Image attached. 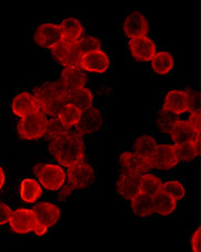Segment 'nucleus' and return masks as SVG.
I'll list each match as a JSON object with an SVG mask.
<instances>
[{"label":"nucleus","mask_w":201,"mask_h":252,"mask_svg":"<svg viewBox=\"0 0 201 252\" xmlns=\"http://www.w3.org/2000/svg\"><path fill=\"white\" fill-rule=\"evenodd\" d=\"M49 150L60 165L72 167L84 162L85 144L84 139L75 131H69L62 137L51 140Z\"/></svg>","instance_id":"nucleus-1"},{"label":"nucleus","mask_w":201,"mask_h":252,"mask_svg":"<svg viewBox=\"0 0 201 252\" xmlns=\"http://www.w3.org/2000/svg\"><path fill=\"white\" fill-rule=\"evenodd\" d=\"M33 96L41 113L45 116L56 117L60 108L66 104L67 91L59 81L49 82L36 87Z\"/></svg>","instance_id":"nucleus-2"},{"label":"nucleus","mask_w":201,"mask_h":252,"mask_svg":"<svg viewBox=\"0 0 201 252\" xmlns=\"http://www.w3.org/2000/svg\"><path fill=\"white\" fill-rule=\"evenodd\" d=\"M48 117L41 111L28 115L20 119L18 124V133L25 140H37L45 136L48 127Z\"/></svg>","instance_id":"nucleus-3"},{"label":"nucleus","mask_w":201,"mask_h":252,"mask_svg":"<svg viewBox=\"0 0 201 252\" xmlns=\"http://www.w3.org/2000/svg\"><path fill=\"white\" fill-rule=\"evenodd\" d=\"M40 185L49 190H59L64 186L66 173L57 164H37L33 169Z\"/></svg>","instance_id":"nucleus-4"},{"label":"nucleus","mask_w":201,"mask_h":252,"mask_svg":"<svg viewBox=\"0 0 201 252\" xmlns=\"http://www.w3.org/2000/svg\"><path fill=\"white\" fill-rule=\"evenodd\" d=\"M54 59L65 67H79L82 53L77 46V42L62 40L52 49Z\"/></svg>","instance_id":"nucleus-5"},{"label":"nucleus","mask_w":201,"mask_h":252,"mask_svg":"<svg viewBox=\"0 0 201 252\" xmlns=\"http://www.w3.org/2000/svg\"><path fill=\"white\" fill-rule=\"evenodd\" d=\"M68 186L72 189H82L89 186L95 180V171L88 163L82 162L67 171Z\"/></svg>","instance_id":"nucleus-6"},{"label":"nucleus","mask_w":201,"mask_h":252,"mask_svg":"<svg viewBox=\"0 0 201 252\" xmlns=\"http://www.w3.org/2000/svg\"><path fill=\"white\" fill-rule=\"evenodd\" d=\"M152 169L171 170L178 164V158L176 157L174 146L171 144H157L155 150L149 157Z\"/></svg>","instance_id":"nucleus-7"},{"label":"nucleus","mask_w":201,"mask_h":252,"mask_svg":"<svg viewBox=\"0 0 201 252\" xmlns=\"http://www.w3.org/2000/svg\"><path fill=\"white\" fill-rule=\"evenodd\" d=\"M120 164L123 173L142 176L152 169L149 158L134 152H124L120 156Z\"/></svg>","instance_id":"nucleus-8"},{"label":"nucleus","mask_w":201,"mask_h":252,"mask_svg":"<svg viewBox=\"0 0 201 252\" xmlns=\"http://www.w3.org/2000/svg\"><path fill=\"white\" fill-rule=\"evenodd\" d=\"M63 40L59 26L54 23H44L37 27L34 33V41L36 44L44 49H53Z\"/></svg>","instance_id":"nucleus-9"},{"label":"nucleus","mask_w":201,"mask_h":252,"mask_svg":"<svg viewBox=\"0 0 201 252\" xmlns=\"http://www.w3.org/2000/svg\"><path fill=\"white\" fill-rule=\"evenodd\" d=\"M110 60L106 52L102 50L92 51L82 55L79 67L83 71L91 73H105L109 68Z\"/></svg>","instance_id":"nucleus-10"},{"label":"nucleus","mask_w":201,"mask_h":252,"mask_svg":"<svg viewBox=\"0 0 201 252\" xmlns=\"http://www.w3.org/2000/svg\"><path fill=\"white\" fill-rule=\"evenodd\" d=\"M129 49L132 57L140 62H148L156 54L155 43L146 35L131 39L129 42Z\"/></svg>","instance_id":"nucleus-11"},{"label":"nucleus","mask_w":201,"mask_h":252,"mask_svg":"<svg viewBox=\"0 0 201 252\" xmlns=\"http://www.w3.org/2000/svg\"><path fill=\"white\" fill-rule=\"evenodd\" d=\"M102 126V116L99 109L95 107H90L86 110L82 111L81 119L75 126V130L78 134L83 137L84 134H89L98 131Z\"/></svg>","instance_id":"nucleus-12"},{"label":"nucleus","mask_w":201,"mask_h":252,"mask_svg":"<svg viewBox=\"0 0 201 252\" xmlns=\"http://www.w3.org/2000/svg\"><path fill=\"white\" fill-rule=\"evenodd\" d=\"M125 35L130 39L144 36L148 33L149 26L145 16L140 11H133L125 18L123 23Z\"/></svg>","instance_id":"nucleus-13"},{"label":"nucleus","mask_w":201,"mask_h":252,"mask_svg":"<svg viewBox=\"0 0 201 252\" xmlns=\"http://www.w3.org/2000/svg\"><path fill=\"white\" fill-rule=\"evenodd\" d=\"M32 212L34 214L35 222L41 226H44L48 229L53 227L60 217L59 208L52 203L43 202L36 204Z\"/></svg>","instance_id":"nucleus-14"},{"label":"nucleus","mask_w":201,"mask_h":252,"mask_svg":"<svg viewBox=\"0 0 201 252\" xmlns=\"http://www.w3.org/2000/svg\"><path fill=\"white\" fill-rule=\"evenodd\" d=\"M10 227L11 230L19 235H25L33 230L35 225V218L32 209L19 208L17 211L12 212V216L10 218Z\"/></svg>","instance_id":"nucleus-15"},{"label":"nucleus","mask_w":201,"mask_h":252,"mask_svg":"<svg viewBox=\"0 0 201 252\" xmlns=\"http://www.w3.org/2000/svg\"><path fill=\"white\" fill-rule=\"evenodd\" d=\"M86 81V74L81 67H65L59 76V82L67 93L84 88Z\"/></svg>","instance_id":"nucleus-16"},{"label":"nucleus","mask_w":201,"mask_h":252,"mask_svg":"<svg viewBox=\"0 0 201 252\" xmlns=\"http://www.w3.org/2000/svg\"><path fill=\"white\" fill-rule=\"evenodd\" d=\"M141 176L122 173L116 183V190L123 198L132 200L134 197L141 193Z\"/></svg>","instance_id":"nucleus-17"},{"label":"nucleus","mask_w":201,"mask_h":252,"mask_svg":"<svg viewBox=\"0 0 201 252\" xmlns=\"http://www.w3.org/2000/svg\"><path fill=\"white\" fill-rule=\"evenodd\" d=\"M11 109L13 111V114L20 117V118H23V117H26L28 115L34 114L36 111H40L34 96L27 92L18 94L13 98Z\"/></svg>","instance_id":"nucleus-18"},{"label":"nucleus","mask_w":201,"mask_h":252,"mask_svg":"<svg viewBox=\"0 0 201 252\" xmlns=\"http://www.w3.org/2000/svg\"><path fill=\"white\" fill-rule=\"evenodd\" d=\"M163 108L175 115H183L188 111V97L185 91H171L167 93Z\"/></svg>","instance_id":"nucleus-19"},{"label":"nucleus","mask_w":201,"mask_h":252,"mask_svg":"<svg viewBox=\"0 0 201 252\" xmlns=\"http://www.w3.org/2000/svg\"><path fill=\"white\" fill-rule=\"evenodd\" d=\"M59 26L60 33L64 41L77 42L82 38L84 33V28L81 21L76 18H67L62 21Z\"/></svg>","instance_id":"nucleus-20"},{"label":"nucleus","mask_w":201,"mask_h":252,"mask_svg":"<svg viewBox=\"0 0 201 252\" xmlns=\"http://www.w3.org/2000/svg\"><path fill=\"white\" fill-rule=\"evenodd\" d=\"M93 95L89 88H79V90L68 92L66 104H71L82 111L92 107Z\"/></svg>","instance_id":"nucleus-21"},{"label":"nucleus","mask_w":201,"mask_h":252,"mask_svg":"<svg viewBox=\"0 0 201 252\" xmlns=\"http://www.w3.org/2000/svg\"><path fill=\"white\" fill-rule=\"evenodd\" d=\"M197 134L199 133L195 131V129L191 127L187 120H179L171 131V137L175 144L193 142Z\"/></svg>","instance_id":"nucleus-22"},{"label":"nucleus","mask_w":201,"mask_h":252,"mask_svg":"<svg viewBox=\"0 0 201 252\" xmlns=\"http://www.w3.org/2000/svg\"><path fill=\"white\" fill-rule=\"evenodd\" d=\"M176 200L164 192H160L153 197L154 213H157L162 216H168L176 209Z\"/></svg>","instance_id":"nucleus-23"},{"label":"nucleus","mask_w":201,"mask_h":252,"mask_svg":"<svg viewBox=\"0 0 201 252\" xmlns=\"http://www.w3.org/2000/svg\"><path fill=\"white\" fill-rule=\"evenodd\" d=\"M20 195L26 203H34L41 197L42 188L40 183L33 179H26L21 182Z\"/></svg>","instance_id":"nucleus-24"},{"label":"nucleus","mask_w":201,"mask_h":252,"mask_svg":"<svg viewBox=\"0 0 201 252\" xmlns=\"http://www.w3.org/2000/svg\"><path fill=\"white\" fill-rule=\"evenodd\" d=\"M174 58L171 53L166 52V51H162V52H156L153 59L151 60V65L154 72L160 74V75H165V74L170 73L172 67H174Z\"/></svg>","instance_id":"nucleus-25"},{"label":"nucleus","mask_w":201,"mask_h":252,"mask_svg":"<svg viewBox=\"0 0 201 252\" xmlns=\"http://www.w3.org/2000/svg\"><path fill=\"white\" fill-rule=\"evenodd\" d=\"M82 110L78 109L77 107H75L71 104H65L57 114V119L60 121L65 128L71 129L72 127H75L77 123L81 119Z\"/></svg>","instance_id":"nucleus-26"},{"label":"nucleus","mask_w":201,"mask_h":252,"mask_svg":"<svg viewBox=\"0 0 201 252\" xmlns=\"http://www.w3.org/2000/svg\"><path fill=\"white\" fill-rule=\"evenodd\" d=\"M131 207L135 215L140 217L151 216L154 213L153 197L143 193H140L137 197L131 200Z\"/></svg>","instance_id":"nucleus-27"},{"label":"nucleus","mask_w":201,"mask_h":252,"mask_svg":"<svg viewBox=\"0 0 201 252\" xmlns=\"http://www.w3.org/2000/svg\"><path fill=\"white\" fill-rule=\"evenodd\" d=\"M140 185H141V193L154 197V196L162 192L163 182L161 181L160 177L146 173L141 176Z\"/></svg>","instance_id":"nucleus-28"},{"label":"nucleus","mask_w":201,"mask_h":252,"mask_svg":"<svg viewBox=\"0 0 201 252\" xmlns=\"http://www.w3.org/2000/svg\"><path fill=\"white\" fill-rule=\"evenodd\" d=\"M156 146L157 143L155 139L151 136H147V134H143V136L139 137L135 140L133 150L134 153H137V155L149 158L154 150H155Z\"/></svg>","instance_id":"nucleus-29"},{"label":"nucleus","mask_w":201,"mask_h":252,"mask_svg":"<svg viewBox=\"0 0 201 252\" xmlns=\"http://www.w3.org/2000/svg\"><path fill=\"white\" fill-rule=\"evenodd\" d=\"M179 120L180 119L178 116L172 113L170 110L163 108L157 115L156 125L158 129H160L163 133H171L172 128L175 127V125L178 123Z\"/></svg>","instance_id":"nucleus-30"},{"label":"nucleus","mask_w":201,"mask_h":252,"mask_svg":"<svg viewBox=\"0 0 201 252\" xmlns=\"http://www.w3.org/2000/svg\"><path fill=\"white\" fill-rule=\"evenodd\" d=\"M176 157L178 161L189 162L195 160L198 157V153L196 151L194 142H185V143H178L174 146Z\"/></svg>","instance_id":"nucleus-31"},{"label":"nucleus","mask_w":201,"mask_h":252,"mask_svg":"<svg viewBox=\"0 0 201 252\" xmlns=\"http://www.w3.org/2000/svg\"><path fill=\"white\" fill-rule=\"evenodd\" d=\"M69 131H71V129L65 128L57 119V117H52L50 120H48V127H46L45 136L51 141V140L64 136V134L68 133Z\"/></svg>","instance_id":"nucleus-32"},{"label":"nucleus","mask_w":201,"mask_h":252,"mask_svg":"<svg viewBox=\"0 0 201 252\" xmlns=\"http://www.w3.org/2000/svg\"><path fill=\"white\" fill-rule=\"evenodd\" d=\"M162 192L172 196L176 202L177 200L183 199L186 194L184 185L178 181H168V182H165V183H163Z\"/></svg>","instance_id":"nucleus-33"},{"label":"nucleus","mask_w":201,"mask_h":252,"mask_svg":"<svg viewBox=\"0 0 201 252\" xmlns=\"http://www.w3.org/2000/svg\"><path fill=\"white\" fill-rule=\"evenodd\" d=\"M77 46L83 55L92 51L101 50V42L95 36H84L77 41Z\"/></svg>","instance_id":"nucleus-34"},{"label":"nucleus","mask_w":201,"mask_h":252,"mask_svg":"<svg viewBox=\"0 0 201 252\" xmlns=\"http://www.w3.org/2000/svg\"><path fill=\"white\" fill-rule=\"evenodd\" d=\"M188 97V111L191 113H200V94L191 90L186 91Z\"/></svg>","instance_id":"nucleus-35"},{"label":"nucleus","mask_w":201,"mask_h":252,"mask_svg":"<svg viewBox=\"0 0 201 252\" xmlns=\"http://www.w3.org/2000/svg\"><path fill=\"white\" fill-rule=\"evenodd\" d=\"M12 216V209L7 204L0 203V225H4L10 221Z\"/></svg>","instance_id":"nucleus-36"},{"label":"nucleus","mask_w":201,"mask_h":252,"mask_svg":"<svg viewBox=\"0 0 201 252\" xmlns=\"http://www.w3.org/2000/svg\"><path fill=\"white\" fill-rule=\"evenodd\" d=\"M189 125L195 129L197 133L201 132V114L200 113H191L189 115V119L187 120Z\"/></svg>","instance_id":"nucleus-37"},{"label":"nucleus","mask_w":201,"mask_h":252,"mask_svg":"<svg viewBox=\"0 0 201 252\" xmlns=\"http://www.w3.org/2000/svg\"><path fill=\"white\" fill-rule=\"evenodd\" d=\"M191 249H193V252H201V228L200 227L194 232L193 237H191Z\"/></svg>","instance_id":"nucleus-38"},{"label":"nucleus","mask_w":201,"mask_h":252,"mask_svg":"<svg viewBox=\"0 0 201 252\" xmlns=\"http://www.w3.org/2000/svg\"><path fill=\"white\" fill-rule=\"evenodd\" d=\"M32 231H33L36 236H43V235H45L46 231H48V228H45L44 226H41V225H39V223L35 222L34 228Z\"/></svg>","instance_id":"nucleus-39"},{"label":"nucleus","mask_w":201,"mask_h":252,"mask_svg":"<svg viewBox=\"0 0 201 252\" xmlns=\"http://www.w3.org/2000/svg\"><path fill=\"white\" fill-rule=\"evenodd\" d=\"M194 146H195V149L196 151H197L198 156L200 155V149H201V137H200V133L197 134V137H196V139L194 140Z\"/></svg>","instance_id":"nucleus-40"},{"label":"nucleus","mask_w":201,"mask_h":252,"mask_svg":"<svg viewBox=\"0 0 201 252\" xmlns=\"http://www.w3.org/2000/svg\"><path fill=\"white\" fill-rule=\"evenodd\" d=\"M72 189L69 188V186L67 185V186H65V188L63 189V190H62V193H60V195H59V197H60V199H63V196H68L69 194H71V192H72Z\"/></svg>","instance_id":"nucleus-41"},{"label":"nucleus","mask_w":201,"mask_h":252,"mask_svg":"<svg viewBox=\"0 0 201 252\" xmlns=\"http://www.w3.org/2000/svg\"><path fill=\"white\" fill-rule=\"evenodd\" d=\"M4 182H6V175H4V171L2 170V167L0 166V189H2Z\"/></svg>","instance_id":"nucleus-42"}]
</instances>
